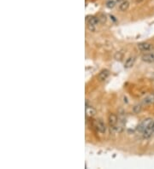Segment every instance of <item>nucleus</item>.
<instances>
[{
	"instance_id": "f257e3e1",
	"label": "nucleus",
	"mask_w": 154,
	"mask_h": 169,
	"mask_svg": "<svg viewBox=\"0 0 154 169\" xmlns=\"http://www.w3.org/2000/svg\"><path fill=\"white\" fill-rule=\"evenodd\" d=\"M143 133V137L144 138H150L152 136V134L154 133V121L152 120L150 124L146 127V128L144 130Z\"/></svg>"
},
{
	"instance_id": "f03ea898",
	"label": "nucleus",
	"mask_w": 154,
	"mask_h": 169,
	"mask_svg": "<svg viewBox=\"0 0 154 169\" xmlns=\"http://www.w3.org/2000/svg\"><path fill=\"white\" fill-rule=\"evenodd\" d=\"M138 49L141 51H149L152 49V45H151L150 43H146V42L140 43L138 44Z\"/></svg>"
},
{
	"instance_id": "7ed1b4c3",
	"label": "nucleus",
	"mask_w": 154,
	"mask_h": 169,
	"mask_svg": "<svg viewBox=\"0 0 154 169\" xmlns=\"http://www.w3.org/2000/svg\"><path fill=\"white\" fill-rule=\"evenodd\" d=\"M96 128L97 130L100 132V133H104L106 132V127H105V124L103 122L102 120H97L95 122Z\"/></svg>"
},
{
	"instance_id": "20e7f679",
	"label": "nucleus",
	"mask_w": 154,
	"mask_h": 169,
	"mask_svg": "<svg viewBox=\"0 0 154 169\" xmlns=\"http://www.w3.org/2000/svg\"><path fill=\"white\" fill-rule=\"evenodd\" d=\"M108 120H109V125H110V127L114 129V127L117 126V121H118V118H117V116H116L115 114H110Z\"/></svg>"
},
{
	"instance_id": "39448f33",
	"label": "nucleus",
	"mask_w": 154,
	"mask_h": 169,
	"mask_svg": "<svg viewBox=\"0 0 154 169\" xmlns=\"http://www.w3.org/2000/svg\"><path fill=\"white\" fill-rule=\"evenodd\" d=\"M151 121H152V120H151V119H146V120H143L141 123L138 126V128H137L138 132H144V130H145V129L146 128V127H147V126L150 124Z\"/></svg>"
},
{
	"instance_id": "423d86ee",
	"label": "nucleus",
	"mask_w": 154,
	"mask_h": 169,
	"mask_svg": "<svg viewBox=\"0 0 154 169\" xmlns=\"http://www.w3.org/2000/svg\"><path fill=\"white\" fill-rule=\"evenodd\" d=\"M109 75H110V71L108 69H103L100 72V74L98 75V78L100 81H104L105 79H107Z\"/></svg>"
},
{
	"instance_id": "0eeeda50",
	"label": "nucleus",
	"mask_w": 154,
	"mask_h": 169,
	"mask_svg": "<svg viewBox=\"0 0 154 169\" xmlns=\"http://www.w3.org/2000/svg\"><path fill=\"white\" fill-rule=\"evenodd\" d=\"M86 114H87V116H89V117H92V116H95L96 114L95 108L93 107H92L91 105L89 106L88 102L86 103Z\"/></svg>"
},
{
	"instance_id": "6e6552de",
	"label": "nucleus",
	"mask_w": 154,
	"mask_h": 169,
	"mask_svg": "<svg viewBox=\"0 0 154 169\" xmlns=\"http://www.w3.org/2000/svg\"><path fill=\"white\" fill-rule=\"evenodd\" d=\"M135 62V57H129L126 62L124 63V68H132Z\"/></svg>"
},
{
	"instance_id": "1a4fd4ad",
	"label": "nucleus",
	"mask_w": 154,
	"mask_h": 169,
	"mask_svg": "<svg viewBox=\"0 0 154 169\" xmlns=\"http://www.w3.org/2000/svg\"><path fill=\"white\" fill-rule=\"evenodd\" d=\"M87 23L88 24H92V25H98L100 23V19L96 17H87Z\"/></svg>"
},
{
	"instance_id": "9d476101",
	"label": "nucleus",
	"mask_w": 154,
	"mask_h": 169,
	"mask_svg": "<svg viewBox=\"0 0 154 169\" xmlns=\"http://www.w3.org/2000/svg\"><path fill=\"white\" fill-rule=\"evenodd\" d=\"M142 60L144 62H148V63H152L154 62V55L153 54H145L142 56Z\"/></svg>"
},
{
	"instance_id": "9b49d317",
	"label": "nucleus",
	"mask_w": 154,
	"mask_h": 169,
	"mask_svg": "<svg viewBox=\"0 0 154 169\" xmlns=\"http://www.w3.org/2000/svg\"><path fill=\"white\" fill-rule=\"evenodd\" d=\"M129 8V2L127 1V0H124L120 3V5H119V9L121 10L122 12H124V11H127Z\"/></svg>"
},
{
	"instance_id": "f8f14e48",
	"label": "nucleus",
	"mask_w": 154,
	"mask_h": 169,
	"mask_svg": "<svg viewBox=\"0 0 154 169\" xmlns=\"http://www.w3.org/2000/svg\"><path fill=\"white\" fill-rule=\"evenodd\" d=\"M117 3H118L117 0H108V1L106 2V7L108 9H113L116 6V4H117Z\"/></svg>"
},
{
	"instance_id": "ddd939ff",
	"label": "nucleus",
	"mask_w": 154,
	"mask_h": 169,
	"mask_svg": "<svg viewBox=\"0 0 154 169\" xmlns=\"http://www.w3.org/2000/svg\"><path fill=\"white\" fill-rule=\"evenodd\" d=\"M123 57V53L122 52V51H117L115 54V56H114V58L117 60V61H122V59Z\"/></svg>"
},
{
	"instance_id": "4468645a",
	"label": "nucleus",
	"mask_w": 154,
	"mask_h": 169,
	"mask_svg": "<svg viewBox=\"0 0 154 169\" xmlns=\"http://www.w3.org/2000/svg\"><path fill=\"white\" fill-rule=\"evenodd\" d=\"M133 113H135V114H139L140 112L141 111V105H140V104L135 105V106L133 108Z\"/></svg>"
},
{
	"instance_id": "2eb2a0df",
	"label": "nucleus",
	"mask_w": 154,
	"mask_h": 169,
	"mask_svg": "<svg viewBox=\"0 0 154 169\" xmlns=\"http://www.w3.org/2000/svg\"><path fill=\"white\" fill-rule=\"evenodd\" d=\"M88 28L89 31H91V32H94V31H95V26L92 24H88Z\"/></svg>"
},
{
	"instance_id": "dca6fc26",
	"label": "nucleus",
	"mask_w": 154,
	"mask_h": 169,
	"mask_svg": "<svg viewBox=\"0 0 154 169\" xmlns=\"http://www.w3.org/2000/svg\"><path fill=\"white\" fill-rule=\"evenodd\" d=\"M99 19H100V21H101L102 23H104V22L106 21V17H105V15H101V17Z\"/></svg>"
},
{
	"instance_id": "f3484780",
	"label": "nucleus",
	"mask_w": 154,
	"mask_h": 169,
	"mask_svg": "<svg viewBox=\"0 0 154 169\" xmlns=\"http://www.w3.org/2000/svg\"><path fill=\"white\" fill-rule=\"evenodd\" d=\"M143 1H145V0H136V2H137V3H142Z\"/></svg>"
},
{
	"instance_id": "a211bd4d",
	"label": "nucleus",
	"mask_w": 154,
	"mask_h": 169,
	"mask_svg": "<svg viewBox=\"0 0 154 169\" xmlns=\"http://www.w3.org/2000/svg\"><path fill=\"white\" fill-rule=\"evenodd\" d=\"M117 1H118V3H121V2L124 1V0H117Z\"/></svg>"
}]
</instances>
